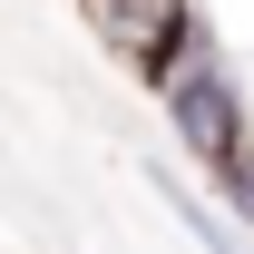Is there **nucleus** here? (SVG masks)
Segmentation results:
<instances>
[{
    "mask_svg": "<svg viewBox=\"0 0 254 254\" xmlns=\"http://www.w3.org/2000/svg\"><path fill=\"white\" fill-rule=\"evenodd\" d=\"M166 118H176V137H186L205 166H225V157H235V147L254 137V127H245V98H235V78H225V68L186 78V88L166 98Z\"/></svg>",
    "mask_w": 254,
    "mask_h": 254,
    "instance_id": "nucleus-1",
    "label": "nucleus"
},
{
    "mask_svg": "<svg viewBox=\"0 0 254 254\" xmlns=\"http://www.w3.org/2000/svg\"><path fill=\"white\" fill-rule=\"evenodd\" d=\"M205 68H215V39H205V20H186L157 59H137V78H147V88H157V108H166V98L186 88V78H205Z\"/></svg>",
    "mask_w": 254,
    "mask_h": 254,
    "instance_id": "nucleus-3",
    "label": "nucleus"
},
{
    "mask_svg": "<svg viewBox=\"0 0 254 254\" xmlns=\"http://www.w3.org/2000/svg\"><path fill=\"white\" fill-rule=\"evenodd\" d=\"M88 10V30L118 49V59H157L166 39L195 20V0H78Z\"/></svg>",
    "mask_w": 254,
    "mask_h": 254,
    "instance_id": "nucleus-2",
    "label": "nucleus"
},
{
    "mask_svg": "<svg viewBox=\"0 0 254 254\" xmlns=\"http://www.w3.org/2000/svg\"><path fill=\"white\" fill-rule=\"evenodd\" d=\"M215 195H225V205H235V215L254 225V137H245V147H235V157L215 166Z\"/></svg>",
    "mask_w": 254,
    "mask_h": 254,
    "instance_id": "nucleus-4",
    "label": "nucleus"
}]
</instances>
